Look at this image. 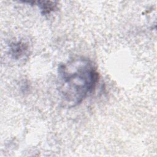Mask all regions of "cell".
<instances>
[{"instance_id":"3","label":"cell","mask_w":157,"mask_h":157,"mask_svg":"<svg viewBox=\"0 0 157 157\" xmlns=\"http://www.w3.org/2000/svg\"><path fill=\"white\" fill-rule=\"evenodd\" d=\"M39 4L40 9L44 12V14L49 13L51 11H53L56 7V5L55 4V2L50 1H42L41 2H39Z\"/></svg>"},{"instance_id":"1","label":"cell","mask_w":157,"mask_h":157,"mask_svg":"<svg viewBox=\"0 0 157 157\" xmlns=\"http://www.w3.org/2000/svg\"><path fill=\"white\" fill-rule=\"evenodd\" d=\"M58 72L59 91L69 107L80 104L93 91L99 80L93 63L83 57L59 64Z\"/></svg>"},{"instance_id":"2","label":"cell","mask_w":157,"mask_h":157,"mask_svg":"<svg viewBox=\"0 0 157 157\" xmlns=\"http://www.w3.org/2000/svg\"><path fill=\"white\" fill-rule=\"evenodd\" d=\"M26 48L25 47L24 44H21L18 42L17 44H14L11 47L12 50V55L14 56L15 58H17V55L20 56L21 55H23V53L25 52Z\"/></svg>"}]
</instances>
